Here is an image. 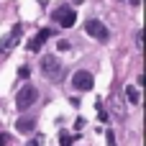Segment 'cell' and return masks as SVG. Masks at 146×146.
<instances>
[{"mask_svg":"<svg viewBox=\"0 0 146 146\" xmlns=\"http://www.w3.org/2000/svg\"><path fill=\"white\" fill-rule=\"evenodd\" d=\"M38 67H41V72H44V74H46L51 82H59V80H62V74H64V67H62V62H59L56 56H51V54L41 56Z\"/></svg>","mask_w":146,"mask_h":146,"instance_id":"cell-1","label":"cell"},{"mask_svg":"<svg viewBox=\"0 0 146 146\" xmlns=\"http://www.w3.org/2000/svg\"><path fill=\"white\" fill-rule=\"evenodd\" d=\"M36 100H38V90H36L33 85H26V87L18 92V98H15V108H18V110H28Z\"/></svg>","mask_w":146,"mask_h":146,"instance_id":"cell-2","label":"cell"},{"mask_svg":"<svg viewBox=\"0 0 146 146\" xmlns=\"http://www.w3.org/2000/svg\"><path fill=\"white\" fill-rule=\"evenodd\" d=\"M54 21L62 23L64 28H72V26L77 23V13H74L72 8H56V10H54Z\"/></svg>","mask_w":146,"mask_h":146,"instance_id":"cell-3","label":"cell"},{"mask_svg":"<svg viewBox=\"0 0 146 146\" xmlns=\"http://www.w3.org/2000/svg\"><path fill=\"white\" fill-rule=\"evenodd\" d=\"M85 33H90V36L98 38V41H105V38H108V28H105L100 21H95V18L85 23Z\"/></svg>","mask_w":146,"mask_h":146,"instance_id":"cell-4","label":"cell"},{"mask_svg":"<svg viewBox=\"0 0 146 146\" xmlns=\"http://www.w3.org/2000/svg\"><path fill=\"white\" fill-rule=\"evenodd\" d=\"M92 82H95V80H92V74H90V72H85V69H80V72L72 77V85H74L77 90H90V87H92Z\"/></svg>","mask_w":146,"mask_h":146,"instance_id":"cell-5","label":"cell"},{"mask_svg":"<svg viewBox=\"0 0 146 146\" xmlns=\"http://www.w3.org/2000/svg\"><path fill=\"white\" fill-rule=\"evenodd\" d=\"M33 126H36V118H21V121L15 123V128H18L21 133H26V131H33Z\"/></svg>","mask_w":146,"mask_h":146,"instance_id":"cell-6","label":"cell"},{"mask_svg":"<svg viewBox=\"0 0 146 146\" xmlns=\"http://www.w3.org/2000/svg\"><path fill=\"white\" fill-rule=\"evenodd\" d=\"M126 100L136 105V103L141 100V95H139V87H133V85H128V87H126Z\"/></svg>","mask_w":146,"mask_h":146,"instance_id":"cell-7","label":"cell"},{"mask_svg":"<svg viewBox=\"0 0 146 146\" xmlns=\"http://www.w3.org/2000/svg\"><path fill=\"white\" fill-rule=\"evenodd\" d=\"M41 44H44V38H41V36H36V38L28 44V49H31V51H38V49H41Z\"/></svg>","mask_w":146,"mask_h":146,"instance_id":"cell-8","label":"cell"},{"mask_svg":"<svg viewBox=\"0 0 146 146\" xmlns=\"http://www.w3.org/2000/svg\"><path fill=\"white\" fill-rule=\"evenodd\" d=\"M56 49H59V51H69V41H67V38H62V41L56 44Z\"/></svg>","mask_w":146,"mask_h":146,"instance_id":"cell-9","label":"cell"},{"mask_svg":"<svg viewBox=\"0 0 146 146\" xmlns=\"http://www.w3.org/2000/svg\"><path fill=\"white\" fill-rule=\"evenodd\" d=\"M38 36H41V38H44V41H46V38H49V36H54V31H51V28H44V31H41V33H38Z\"/></svg>","mask_w":146,"mask_h":146,"instance_id":"cell-10","label":"cell"},{"mask_svg":"<svg viewBox=\"0 0 146 146\" xmlns=\"http://www.w3.org/2000/svg\"><path fill=\"white\" fill-rule=\"evenodd\" d=\"M18 74H21V77H23V80H26V77H28V74H31V69H28V67H21V69H18Z\"/></svg>","mask_w":146,"mask_h":146,"instance_id":"cell-11","label":"cell"},{"mask_svg":"<svg viewBox=\"0 0 146 146\" xmlns=\"http://www.w3.org/2000/svg\"><path fill=\"white\" fill-rule=\"evenodd\" d=\"M59 144H62V146H69V144H72V136H62Z\"/></svg>","mask_w":146,"mask_h":146,"instance_id":"cell-12","label":"cell"},{"mask_svg":"<svg viewBox=\"0 0 146 146\" xmlns=\"http://www.w3.org/2000/svg\"><path fill=\"white\" fill-rule=\"evenodd\" d=\"M141 36H144V33H136V46H139V49L144 46V38H141Z\"/></svg>","mask_w":146,"mask_h":146,"instance_id":"cell-13","label":"cell"},{"mask_svg":"<svg viewBox=\"0 0 146 146\" xmlns=\"http://www.w3.org/2000/svg\"><path fill=\"white\" fill-rule=\"evenodd\" d=\"M8 139H10L8 133H0V146H5V144H8Z\"/></svg>","mask_w":146,"mask_h":146,"instance_id":"cell-14","label":"cell"},{"mask_svg":"<svg viewBox=\"0 0 146 146\" xmlns=\"http://www.w3.org/2000/svg\"><path fill=\"white\" fill-rule=\"evenodd\" d=\"M108 146H118V144H115V136H113V133H108Z\"/></svg>","mask_w":146,"mask_h":146,"instance_id":"cell-15","label":"cell"},{"mask_svg":"<svg viewBox=\"0 0 146 146\" xmlns=\"http://www.w3.org/2000/svg\"><path fill=\"white\" fill-rule=\"evenodd\" d=\"M28 146H41V144L38 141H28Z\"/></svg>","mask_w":146,"mask_h":146,"instance_id":"cell-16","label":"cell"}]
</instances>
